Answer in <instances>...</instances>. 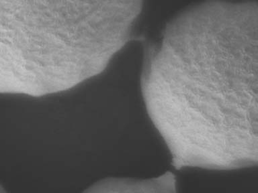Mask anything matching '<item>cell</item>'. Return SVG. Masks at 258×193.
<instances>
[{"mask_svg": "<svg viewBox=\"0 0 258 193\" xmlns=\"http://www.w3.org/2000/svg\"><path fill=\"white\" fill-rule=\"evenodd\" d=\"M83 193H179L176 176L171 170L149 177H108Z\"/></svg>", "mask_w": 258, "mask_h": 193, "instance_id": "cell-1", "label": "cell"}, {"mask_svg": "<svg viewBox=\"0 0 258 193\" xmlns=\"http://www.w3.org/2000/svg\"><path fill=\"white\" fill-rule=\"evenodd\" d=\"M0 193H4L1 188H0Z\"/></svg>", "mask_w": 258, "mask_h": 193, "instance_id": "cell-2", "label": "cell"}]
</instances>
